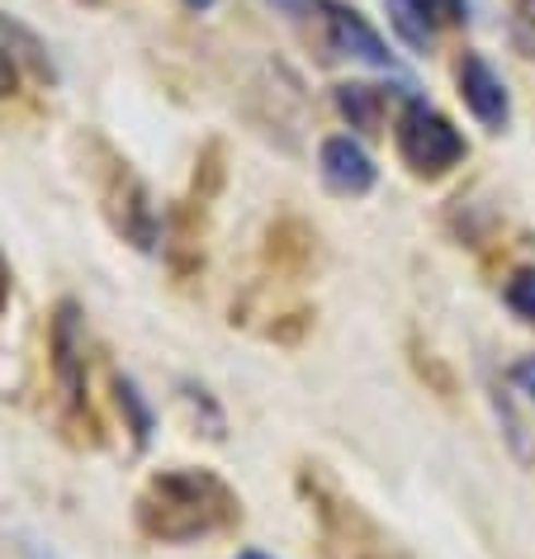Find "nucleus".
Listing matches in <instances>:
<instances>
[{"mask_svg":"<svg viewBox=\"0 0 535 559\" xmlns=\"http://www.w3.org/2000/svg\"><path fill=\"white\" fill-rule=\"evenodd\" d=\"M389 5V20H393V29H399V38L413 52H431V29L436 24L421 15V5L417 0H384Z\"/></svg>","mask_w":535,"mask_h":559,"instance_id":"9","label":"nucleus"},{"mask_svg":"<svg viewBox=\"0 0 535 559\" xmlns=\"http://www.w3.org/2000/svg\"><path fill=\"white\" fill-rule=\"evenodd\" d=\"M502 299H507V309H512L516 318L535 323V271H516L512 280H507Z\"/></svg>","mask_w":535,"mask_h":559,"instance_id":"10","label":"nucleus"},{"mask_svg":"<svg viewBox=\"0 0 535 559\" xmlns=\"http://www.w3.org/2000/svg\"><path fill=\"white\" fill-rule=\"evenodd\" d=\"M52 374H58L67 403H86V332H81V309L62 304L52 318Z\"/></svg>","mask_w":535,"mask_h":559,"instance_id":"3","label":"nucleus"},{"mask_svg":"<svg viewBox=\"0 0 535 559\" xmlns=\"http://www.w3.org/2000/svg\"><path fill=\"white\" fill-rule=\"evenodd\" d=\"M242 512V502L218 474L209 469H190V465H176V469H162L152 474L147 488L138 493V531L147 540H162V545H190L200 536H214Z\"/></svg>","mask_w":535,"mask_h":559,"instance_id":"1","label":"nucleus"},{"mask_svg":"<svg viewBox=\"0 0 535 559\" xmlns=\"http://www.w3.org/2000/svg\"><path fill=\"white\" fill-rule=\"evenodd\" d=\"M516 384L535 399V360H521V366H516Z\"/></svg>","mask_w":535,"mask_h":559,"instance_id":"15","label":"nucleus"},{"mask_svg":"<svg viewBox=\"0 0 535 559\" xmlns=\"http://www.w3.org/2000/svg\"><path fill=\"white\" fill-rule=\"evenodd\" d=\"M336 109L350 119V129L360 133H379V119H384V95L365 81H350V86H336Z\"/></svg>","mask_w":535,"mask_h":559,"instance_id":"8","label":"nucleus"},{"mask_svg":"<svg viewBox=\"0 0 535 559\" xmlns=\"http://www.w3.org/2000/svg\"><path fill=\"white\" fill-rule=\"evenodd\" d=\"M115 389H119V408H129V417H133V431H138V445H147V437H152V413H147V403H143V394H138V384L133 380H115Z\"/></svg>","mask_w":535,"mask_h":559,"instance_id":"11","label":"nucleus"},{"mask_svg":"<svg viewBox=\"0 0 535 559\" xmlns=\"http://www.w3.org/2000/svg\"><path fill=\"white\" fill-rule=\"evenodd\" d=\"M417 5L431 24H460L464 20V0H417Z\"/></svg>","mask_w":535,"mask_h":559,"instance_id":"12","label":"nucleus"},{"mask_svg":"<svg viewBox=\"0 0 535 559\" xmlns=\"http://www.w3.org/2000/svg\"><path fill=\"white\" fill-rule=\"evenodd\" d=\"M237 559H275V555H265V550H237Z\"/></svg>","mask_w":535,"mask_h":559,"instance_id":"18","label":"nucleus"},{"mask_svg":"<svg viewBox=\"0 0 535 559\" xmlns=\"http://www.w3.org/2000/svg\"><path fill=\"white\" fill-rule=\"evenodd\" d=\"M460 95H464L469 115L484 123V129H492V133L507 129V119H512V100H507V86H502V76L488 67V58L464 52V62H460Z\"/></svg>","mask_w":535,"mask_h":559,"instance_id":"4","label":"nucleus"},{"mask_svg":"<svg viewBox=\"0 0 535 559\" xmlns=\"http://www.w3.org/2000/svg\"><path fill=\"white\" fill-rule=\"evenodd\" d=\"M393 138H399L403 162L413 166V171H421V176H441V171H450V166L464 162V138H460V129L445 115H436V109L421 100V95H407Z\"/></svg>","mask_w":535,"mask_h":559,"instance_id":"2","label":"nucleus"},{"mask_svg":"<svg viewBox=\"0 0 535 559\" xmlns=\"http://www.w3.org/2000/svg\"><path fill=\"white\" fill-rule=\"evenodd\" d=\"M0 38L10 44L15 62H29L44 81H58V67H52V58H48V44H44V38H38L34 29H24L15 15H5V10H0Z\"/></svg>","mask_w":535,"mask_h":559,"instance_id":"7","label":"nucleus"},{"mask_svg":"<svg viewBox=\"0 0 535 559\" xmlns=\"http://www.w3.org/2000/svg\"><path fill=\"white\" fill-rule=\"evenodd\" d=\"M328 34H332L336 52H346V58H356L365 67H379V72H399V58H393L384 38H379L370 24H365L360 10L332 5V0H328Z\"/></svg>","mask_w":535,"mask_h":559,"instance_id":"5","label":"nucleus"},{"mask_svg":"<svg viewBox=\"0 0 535 559\" xmlns=\"http://www.w3.org/2000/svg\"><path fill=\"white\" fill-rule=\"evenodd\" d=\"M318 162H322V180H328V190H336V194H370L374 180H379L374 157L346 133L328 138Z\"/></svg>","mask_w":535,"mask_h":559,"instance_id":"6","label":"nucleus"},{"mask_svg":"<svg viewBox=\"0 0 535 559\" xmlns=\"http://www.w3.org/2000/svg\"><path fill=\"white\" fill-rule=\"evenodd\" d=\"M24 555H29V559H58L52 550H44V545H38V540H29V545H24Z\"/></svg>","mask_w":535,"mask_h":559,"instance_id":"16","label":"nucleus"},{"mask_svg":"<svg viewBox=\"0 0 535 559\" xmlns=\"http://www.w3.org/2000/svg\"><path fill=\"white\" fill-rule=\"evenodd\" d=\"M271 5H280V10H304V5H313V0H271Z\"/></svg>","mask_w":535,"mask_h":559,"instance_id":"17","label":"nucleus"},{"mask_svg":"<svg viewBox=\"0 0 535 559\" xmlns=\"http://www.w3.org/2000/svg\"><path fill=\"white\" fill-rule=\"evenodd\" d=\"M186 5H190V10H214L218 0H186Z\"/></svg>","mask_w":535,"mask_h":559,"instance_id":"19","label":"nucleus"},{"mask_svg":"<svg viewBox=\"0 0 535 559\" xmlns=\"http://www.w3.org/2000/svg\"><path fill=\"white\" fill-rule=\"evenodd\" d=\"M531 29H535V0H521V5H516V44H521V38H526ZM521 52H526V58H535V38H531V44L521 48Z\"/></svg>","mask_w":535,"mask_h":559,"instance_id":"14","label":"nucleus"},{"mask_svg":"<svg viewBox=\"0 0 535 559\" xmlns=\"http://www.w3.org/2000/svg\"><path fill=\"white\" fill-rule=\"evenodd\" d=\"M15 86H20L15 52H10V44H5V38H0V100H5V95H15Z\"/></svg>","mask_w":535,"mask_h":559,"instance_id":"13","label":"nucleus"}]
</instances>
